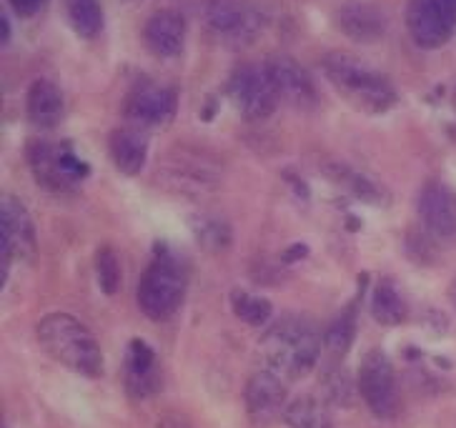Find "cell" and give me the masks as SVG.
Masks as SVG:
<instances>
[{
  "label": "cell",
  "mask_w": 456,
  "mask_h": 428,
  "mask_svg": "<svg viewBox=\"0 0 456 428\" xmlns=\"http://www.w3.org/2000/svg\"><path fill=\"white\" fill-rule=\"evenodd\" d=\"M322 70L326 81L334 85L336 93L362 113L384 116L399 103V91L389 76L363 63L356 55L344 53V51L326 53L322 61Z\"/></svg>",
  "instance_id": "cell-1"
},
{
  "label": "cell",
  "mask_w": 456,
  "mask_h": 428,
  "mask_svg": "<svg viewBox=\"0 0 456 428\" xmlns=\"http://www.w3.org/2000/svg\"><path fill=\"white\" fill-rule=\"evenodd\" d=\"M38 341L45 348V353L66 366L76 374L95 376L103 374V353L95 341V335L88 331V326L81 323L70 313H48L38 323Z\"/></svg>",
  "instance_id": "cell-2"
},
{
  "label": "cell",
  "mask_w": 456,
  "mask_h": 428,
  "mask_svg": "<svg viewBox=\"0 0 456 428\" xmlns=\"http://www.w3.org/2000/svg\"><path fill=\"white\" fill-rule=\"evenodd\" d=\"M261 351L271 371L281 376L283 381L301 378L319 361L322 335L316 334V328L306 319L286 316L266 331Z\"/></svg>",
  "instance_id": "cell-3"
},
{
  "label": "cell",
  "mask_w": 456,
  "mask_h": 428,
  "mask_svg": "<svg viewBox=\"0 0 456 428\" xmlns=\"http://www.w3.org/2000/svg\"><path fill=\"white\" fill-rule=\"evenodd\" d=\"M186 271L168 251L156 255L138 283V308L151 321H168L186 298Z\"/></svg>",
  "instance_id": "cell-4"
},
{
  "label": "cell",
  "mask_w": 456,
  "mask_h": 428,
  "mask_svg": "<svg viewBox=\"0 0 456 428\" xmlns=\"http://www.w3.org/2000/svg\"><path fill=\"white\" fill-rule=\"evenodd\" d=\"M28 166L36 175L38 186L53 193H66L91 174L88 163L81 156H76L70 143H51V141L28 143Z\"/></svg>",
  "instance_id": "cell-5"
},
{
  "label": "cell",
  "mask_w": 456,
  "mask_h": 428,
  "mask_svg": "<svg viewBox=\"0 0 456 428\" xmlns=\"http://www.w3.org/2000/svg\"><path fill=\"white\" fill-rule=\"evenodd\" d=\"M203 20L214 33L216 41L228 48H243L261 36L264 30V13L251 0H206Z\"/></svg>",
  "instance_id": "cell-6"
},
{
  "label": "cell",
  "mask_w": 456,
  "mask_h": 428,
  "mask_svg": "<svg viewBox=\"0 0 456 428\" xmlns=\"http://www.w3.org/2000/svg\"><path fill=\"white\" fill-rule=\"evenodd\" d=\"M226 95L231 106L248 121H266L281 103L266 70V63L264 66L243 63L233 68V73L226 81Z\"/></svg>",
  "instance_id": "cell-7"
},
{
  "label": "cell",
  "mask_w": 456,
  "mask_h": 428,
  "mask_svg": "<svg viewBox=\"0 0 456 428\" xmlns=\"http://www.w3.org/2000/svg\"><path fill=\"white\" fill-rule=\"evenodd\" d=\"M406 30L424 51H436L456 36V0H409Z\"/></svg>",
  "instance_id": "cell-8"
},
{
  "label": "cell",
  "mask_w": 456,
  "mask_h": 428,
  "mask_svg": "<svg viewBox=\"0 0 456 428\" xmlns=\"http://www.w3.org/2000/svg\"><path fill=\"white\" fill-rule=\"evenodd\" d=\"M356 388L363 403L376 418H394L399 411V391H396V374L389 356L379 348H371L362 359Z\"/></svg>",
  "instance_id": "cell-9"
},
{
  "label": "cell",
  "mask_w": 456,
  "mask_h": 428,
  "mask_svg": "<svg viewBox=\"0 0 456 428\" xmlns=\"http://www.w3.org/2000/svg\"><path fill=\"white\" fill-rule=\"evenodd\" d=\"M159 181L171 193L201 198L221 186V171L199 153H178L159 168Z\"/></svg>",
  "instance_id": "cell-10"
},
{
  "label": "cell",
  "mask_w": 456,
  "mask_h": 428,
  "mask_svg": "<svg viewBox=\"0 0 456 428\" xmlns=\"http://www.w3.org/2000/svg\"><path fill=\"white\" fill-rule=\"evenodd\" d=\"M178 110V93L168 85L159 83H141L123 101V118L128 125L141 131L163 128L175 118Z\"/></svg>",
  "instance_id": "cell-11"
},
{
  "label": "cell",
  "mask_w": 456,
  "mask_h": 428,
  "mask_svg": "<svg viewBox=\"0 0 456 428\" xmlns=\"http://www.w3.org/2000/svg\"><path fill=\"white\" fill-rule=\"evenodd\" d=\"M0 218H3V276L8 279L11 263L33 258L38 241H36L33 218L15 196H3Z\"/></svg>",
  "instance_id": "cell-12"
},
{
  "label": "cell",
  "mask_w": 456,
  "mask_h": 428,
  "mask_svg": "<svg viewBox=\"0 0 456 428\" xmlns=\"http://www.w3.org/2000/svg\"><path fill=\"white\" fill-rule=\"evenodd\" d=\"M336 28L354 43H379L389 33V13L374 0H346L336 8Z\"/></svg>",
  "instance_id": "cell-13"
},
{
  "label": "cell",
  "mask_w": 456,
  "mask_h": 428,
  "mask_svg": "<svg viewBox=\"0 0 456 428\" xmlns=\"http://www.w3.org/2000/svg\"><path fill=\"white\" fill-rule=\"evenodd\" d=\"M273 88L279 93V101L298 110H309L319 103V91L316 83L309 76V70L294 61L291 55H273L266 61Z\"/></svg>",
  "instance_id": "cell-14"
},
{
  "label": "cell",
  "mask_w": 456,
  "mask_h": 428,
  "mask_svg": "<svg viewBox=\"0 0 456 428\" xmlns=\"http://www.w3.org/2000/svg\"><path fill=\"white\" fill-rule=\"evenodd\" d=\"M419 218L434 238H456V190L442 181H429L419 193Z\"/></svg>",
  "instance_id": "cell-15"
},
{
  "label": "cell",
  "mask_w": 456,
  "mask_h": 428,
  "mask_svg": "<svg viewBox=\"0 0 456 428\" xmlns=\"http://www.w3.org/2000/svg\"><path fill=\"white\" fill-rule=\"evenodd\" d=\"M243 396H246V411L251 416V421L258 424V426H266L271 421H276L289 408V403H286V384H283L281 376L273 374L271 368L256 371L248 378Z\"/></svg>",
  "instance_id": "cell-16"
},
{
  "label": "cell",
  "mask_w": 456,
  "mask_h": 428,
  "mask_svg": "<svg viewBox=\"0 0 456 428\" xmlns=\"http://www.w3.org/2000/svg\"><path fill=\"white\" fill-rule=\"evenodd\" d=\"M188 26L186 18L178 11H156L143 26V43H146L148 53L156 58H178L186 48Z\"/></svg>",
  "instance_id": "cell-17"
},
{
  "label": "cell",
  "mask_w": 456,
  "mask_h": 428,
  "mask_svg": "<svg viewBox=\"0 0 456 428\" xmlns=\"http://www.w3.org/2000/svg\"><path fill=\"white\" fill-rule=\"evenodd\" d=\"M161 386V371L153 348L146 341L134 338L126 351V388L135 399H146Z\"/></svg>",
  "instance_id": "cell-18"
},
{
  "label": "cell",
  "mask_w": 456,
  "mask_h": 428,
  "mask_svg": "<svg viewBox=\"0 0 456 428\" xmlns=\"http://www.w3.org/2000/svg\"><path fill=\"white\" fill-rule=\"evenodd\" d=\"M26 113L28 121L36 128H41V131L55 128L63 121V113H66V101H63L61 88L48 78H38L30 83L26 95Z\"/></svg>",
  "instance_id": "cell-19"
},
{
  "label": "cell",
  "mask_w": 456,
  "mask_h": 428,
  "mask_svg": "<svg viewBox=\"0 0 456 428\" xmlns=\"http://www.w3.org/2000/svg\"><path fill=\"white\" fill-rule=\"evenodd\" d=\"M323 175H326L334 186H338L341 190H346L349 196H354L356 201L369 203V206H387V203H389V190L381 186L379 181H374L371 175L351 168L349 163H323Z\"/></svg>",
  "instance_id": "cell-20"
},
{
  "label": "cell",
  "mask_w": 456,
  "mask_h": 428,
  "mask_svg": "<svg viewBox=\"0 0 456 428\" xmlns=\"http://www.w3.org/2000/svg\"><path fill=\"white\" fill-rule=\"evenodd\" d=\"M108 153L113 166L126 175H138L148 161V135L135 125L116 128L108 138Z\"/></svg>",
  "instance_id": "cell-21"
},
{
  "label": "cell",
  "mask_w": 456,
  "mask_h": 428,
  "mask_svg": "<svg viewBox=\"0 0 456 428\" xmlns=\"http://www.w3.org/2000/svg\"><path fill=\"white\" fill-rule=\"evenodd\" d=\"M61 8L70 30L83 41H94L103 33L106 15L101 0H61Z\"/></svg>",
  "instance_id": "cell-22"
},
{
  "label": "cell",
  "mask_w": 456,
  "mask_h": 428,
  "mask_svg": "<svg viewBox=\"0 0 456 428\" xmlns=\"http://www.w3.org/2000/svg\"><path fill=\"white\" fill-rule=\"evenodd\" d=\"M406 301L399 294V288L394 286L391 279H381L376 283L374 294H371V316L376 323L381 326H399L406 321Z\"/></svg>",
  "instance_id": "cell-23"
},
{
  "label": "cell",
  "mask_w": 456,
  "mask_h": 428,
  "mask_svg": "<svg viewBox=\"0 0 456 428\" xmlns=\"http://www.w3.org/2000/svg\"><path fill=\"white\" fill-rule=\"evenodd\" d=\"M283 421L291 428H334V418L329 414L326 403L314 396H301L289 403Z\"/></svg>",
  "instance_id": "cell-24"
},
{
  "label": "cell",
  "mask_w": 456,
  "mask_h": 428,
  "mask_svg": "<svg viewBox=\"0 0 456 428\" xmlns=\"http://www.w3.org/2000/svg\"><path fill=\"white\" fill-rule=\"evenodd\" d=\"M354 335H356V303L344 308L334 319V323L326 328V334H323V348L329 351V356L344 359L346 351L351 348V343H354Z\"/></svg>",
  "instance_id": "cell-25"
},
{
  "label": "cell",
  "mask_w": 456,
  "mask_h": 428,
  "mask_svg": "<svg viewBox=\"0 0 456 428\" xmlns=\"http://www.w3.org/2000/svg\"><path fill=\"white\" fill-rule=\"evenodd\" d=\"M231 311H233V316L239 321L248 323V326H264L271 319L273 306H271L269 298H264V295L248 294V291L236 288L231 294Z\"/></svg>",
  "instance_id": "cell-26"
},
{
  "label": "cell",
  "mask_w": 456,
  "mask_h": 428,
  "mask_svg": "<svg viewBox=\"0 0 456 428\" xmlns=\"http://www.w3.org/2000/svg\"><path fill=\"white\" fill-rule=\"evenodd\" d=\"M322 386L326 401L336 403V406H351L354 403V384H351L349 374L341 366L326 368Z\"/></svg>",
  "instance_id": "cell-27"
},
{
  "label": "cell",
  "mask_w": 456,
  "mask_h": 428,
  "mask_svg": "<svg viewBox=\"0 0 456 428\" xmlns=\"http://www.w3.org/2000/svg\"><path fill=\"white\" fill-rule=\"evenodd\" d=\"M95 273H98V286L106 291L108 295H113L121 288V263L118 255L113 248H101L95 255Z\"/></svg>",
  "instance_id": "cell-28"
},
{
  "label": "cell",
  "mask_w": 456,
  "mask_h": 428,
  "mask_svg": "<svg viewBox=\"0 0 456 428\" xmlns=\"http://www.w3.org/2000/svg\"><path fill=\"white\" fill-rule=\"evenodd\" d=\"M193 230H196L199 243H203L206 248H214V251L224 248L231 241V230L218 218H199V221H193Z\"/></svg>",
  "instance_id": "cell-29"
},
{
  "label": "cell",
  "mask_w": 456,
  "mask_h": 428,
  "mask_svg": "<svg viewBox=\"0 0 456 428\" xmlns=\"http://www.w3.org/2000/svg\"><path fill=\"white\" fill-rule=\"evenodd\" d=\"M8 3H11V8H13L15 13L23 15V18H30V15L38 13L48 0H8Z\"/></svg>",
  "instance_id": "cell-30"
},
{
  "label": "cell",
  "mask_w": 456,
  "mask_h": 428,
  "mask_svg": "<svg viewBox=\"0 0 456 428\" xmlns=\"http://www.w3.org/2000/svg\"><path fill=\"white\" fill-rule=\"evenodd\" d=\"M159 428H188L186 421L183 418H178V416H166L161 424H159Z\"/></svg>",
  "instance_id": "cell-31"
},
{
  "label": "cell",
  "mask_w": 456,
  "mask_h": 428,
  "mask_svg": "<svg viewBox=\"0 0 456 428\" xmlns=\"http://www.w3.org/2000/svg\"><path fill=\"white\" fill-rule=\"evenodd\" d=\"M0 23H3V45H8V41H11V20L3 15V20H0Z\"/></svg>",
  "instance_id": "cell-32"
},
{
  "label": "cell",
  "mask_w": 456,
  "mask_h": 428,
  "mask_svg": "<svg viewBox=\"0 0 456 428\" xmlns=\"http://www.w3.org/2000/svg\"><path fill=\"white\" fill-rule=\"evenodd\" d=\"M449 301H452V306L456 308V276L454 281H452V286H449Z\"/></svg>",
  "instance_id": "cell-33"
},
{
  "label": "cell",
  "mask_w": 456,
  "mask_h": 428,
  "mask_svg": "<svg viewBox=\"0 0 456 428\" xmlns=\"http://www.w3.org/2000/svg\"><path fill=\"white\" fill-rule=\"evenodd\" d=\"M452 103H454V108H456V88H454V95H452Z\"/></svg>",
  "instance_id": "cell-34"
}]
</instances>
